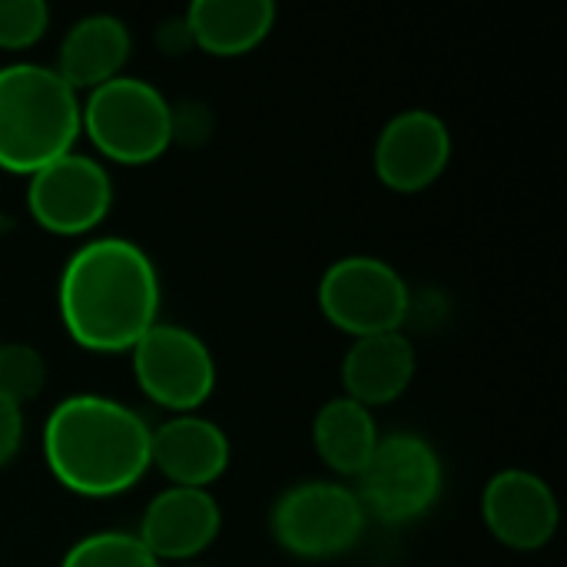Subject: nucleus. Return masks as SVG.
Returning a JSON list of instances; mask_svg holds the SVG:
<instances>
[{"instance_id": "3", "label": "nucleus", "mask_w": 567, "mask_h": 567, "mask_svg": "<svg viewBox=\"0 0 567 567\" xmlns=\"http://www.w3.org/2000/svg\"><path fill=\"white\" fill-rule=\"evenodd\" d=\"M80 136V93L43 63L0 66V169L33 176L73 153Z\"/></svg>"}, {"instance_id": "14", "label": "nucleus", "mask_w": 567, "mask_h": 567, "mask_svg": "<svg viewBox=\"0 0 567 567\" xmlns=\"http://www.w3.org/2000/svg\"><path fill=\"white\" fill-rule=\"evenodd\" d=\"M415 379V346L399 332L355 339L342 359V389L346 399L372 409L399 402Z\"/></svg>"}, {"instance_id": "21", "label": "nucleus", "mask_w": 567, "mask_h": 567, "mask_svg": "<svg viewBox=\"0 0 567 567\" xmlns=\"http://www.w3.org/2000/svg\"><path fill=\"white\" fill-rule=\"evenodd\" d=\"M23 445V409L0 395V468L17 458Z\"/></svg>"}, {"instance_id": "8", "label": "nucleus", "mask_w": 567, "mask_h": 567, "mask_svg": "<svg viewBox=\"0 0 567 567\" xmlns=\"http://www.w3.org/2000/svg\"><path fill=\"white\" fill-rule=\"evenodd\" d=\"M130 359L140 392L176 415H193L216 389V359L186 326L156 322L130 349Z\"/></svg>"}, {"instance_id": "11", "label": "nucleus", "mask_w": 567, "mask_h": 567, "mask_svg": "<svg viewBox=\"0 0 567 567\" xmlns=\"http://www.w3.org/2000/svg\"><path fill=\"white\" fill-rule=\"evenodd\" d=\"M452 159V133L432 110L395 113L372 150V169L392 193H422L435 186Z\"/></svg>"}, {"instance_id": "12", "label": "nucleus", "mask_w": 567, "mask_h": 567, "mask_svg": "<svg viewBox=\"0 0 567 567\" xmlns=\"http://www.w3.org/2000/svg\"><path fill=\"white\" fill-rule=\"evenodd\" d=\"M219 528L223 512L209 492L169 485L146 505L136 538L159 565H189L219 538Z\"/></svg>"}, {"instance_id": "13", "label": "nucleus", "mask_w": 567, "mask_h": 567, "mask_svg": "<svg viewBox=\"0 0 567 567\" xmlns=\"http://www.w3.org/2000/svg\"><path fill=\"white\" fill-rule=\"evenodd\" d=\"M229 455L226 432L196 412L173 415L150 429V468L166 475L176 488L209 492V485L226 475Z\"/></svg>"}, {"instance_id": "18", "label": "nucleus", "mask_w": 567, "mask_h": 567, "mask_svg": "<svg viewBox=\"0 0 567 567\" xmlns=\"http://www.w3.org/2000/svg\"><path fill=\"white\" fill-rule=\"evenodd\" d=\"M60 567H163L133 532H96L80 538Z\"/></svg>"}, {"instance_id": "22", "label": "nucleus", "mask_w": 567, "mask_h": 567, "mask_svg": "<svg viewBox=\"0 0 567 567\" xmlns=\"http://www.w3.org/2000/svg\"><path fill=\"white\" fill-rule=\"evenodd\" d=\"M173 567H203V565H173Z\"/></svg>"}, {"instance_id": "6", "label": "nucleus", "mask_w": 567, "mask_h": 567, "mask_svg": "<svg viewBox=\"0 0 567 567\" xmlns=\"http://www.w3.org/2000/svg\"><path fill=\"white\" fill-rule=\"evenodd\" d=\"M365 518L382 525H409L435 508L442 498L445 472L432 442L412 432L379 439L369 465L355 478Z\"/></svg>"}, {"instance_id": "4", "label": "nucleus", "mask_w": 567, "mask_h": 567, "mask_svg": "<svg viewBox=\"0 0 567 567\" xmlns=\"http://www.w3.org/2000/svg\"><path fill=\"white\" fill-rule=\"evenodd\" d=\"M80 130L110 163L146 166L173 143V106L150 80L123 73L86 93L80 103Z\"/></svg>"}, {"instance_id": "1", "label": "nucleus", "mask_w": 567, "mask_h": 567, "mask_svg": "<svg viewBox=\"0 0 567 567\" xmlns=\"http://www.w3.org/2000/svg\"><path fill=\"white\" fill-rule=\"evenodd\" d=\"M159 272L153 259L123 236L83 243L63 266L56 286L60 322L86 352H130L159 322Z\"/></svg>"}, {"instance_id": "16", "label": "nucleus", "mask_w": 567, "mask_h": 567, "mask_svg": "<svg viewBox=\"0 0 567 567\" xmlns=\"http://www.w3.org/2000/svg\"><path fill=\"white\" fill-rule=\"evenodd\" d=\"M189 47L209 56L252 53L276 27L272 0H196L183 13Z\"/></svg>"}, {"instance_id": "17", "label": "nucleus", "mask_w": 567, "mask_h": 567, "mask_svg": "<svg viewBox=\"0 0 567 567\" xmlns=\"http://www.w3.org/2000/svg\"><path fill=\"white\" fill-rule=\"evenodd\" d=\"M379 425H375V415L339 395V399H329L319 412H316V422H312V445H316V455L319 462L342 475V478H359L362 468L369 465L375 445H379Z\"/></svg>"}, {"instance_id": "5", "label": "nucleus", "mask_w": 567, "mask_h": 567, "mask_svg": "<svg viewBox=\"0 0 567 567\" xmlns=\"http://www.w3.org/2000/svg\"><path fill=\"white\" fill-rule=\"evenodd\" d=\"M365 522L355 488L342 482H299L286 488L269 512L272 542L302 561L349 555L362 542Z\"/></svg>"}, {"instance_id": "2", "label": "nucleus", "mask_w": 567, "mask_h": 567, "mask_svg": "<svg viewBox=\"0 0 567 567\" xmlns=\"http://www.w3.org/2000/svg\"><path fill=\"white\" fill-rule=\"evenodd\" d=\"M43 458L66 492L113 498L150 472V425L110 395H70L43 422Z\"/></svg>"}, {"instance_id": "20", "label": "nucleus", "mask_w": 567, "mask_h": 567, "mask_svg": "<svg viewBox=\"0 0 567 567\" xmlns=\"http://www.w3.org/2000/svg\"><path fill=\"white\" fill-rule=\"evenodd\" d=\"M50 27L43 0H0V50H27Z\"/></svg>"}, {"instance_id": "7", "label": "nucleus", "mask_w": 567, "mask_h": 567, "mask_svg": "<svg viewBox=\"0 0 567 567\" xmlns=\"http://www.w3.org/2000/svg\"><path fill=\"white\" fill-rule=\"evenodd\" d=\"M316 299L329 326L352 339L399 332L412 306L402 272L375 256H346L332 262L319 279Z\"/></svg>"}, {"instance_id": "15", "label": "nucleus", "mask_w": 567, "mask_h": 567, "mask_svg": "<svg viewBox=\"0 0 567 567\" xmlns=\"http://www.w3.org/2000/svg\"><path fill=\"white\" fill-rule=\"evenodd\" d=\"M130 50H133V37L120 17L90 13L70 23V30L63 33L53 70L76 93H93L96 86L123 76Z\"/></svg>"}, {"instance_id": "10", "label": "nucleus", "mask_w": 567, "mask_h": 567, "mask_svg": "<svg viewBox=\"0 0 567 567\" xmlns=\"http://www.w3.org/2000/svg\"><path fill=\"white\" fill-rule=\"evenodd\" d=\"M482 522L498 545L512 551H538L558 535L561 505L542 475L505 468L492 475L482 492Z\"/></svg>"}, {"instance_id": "19", "label": "nucleus", "mask_w": 567, "mask_h": 567, "mask_svg": "<svg viewBox=\"0 0 567 567\" xmlns=\"http://www.w3.org/2000/svg\"><path fill=\"white\" fill-rule=\"evenodd\" d=\"M43 385H47V362L33 346L27 342L0 346V395H7L23 409L27 402L40 399Z\"/></svg>"}, {"instance_id": "9", "label": "nucleus", "mask_w": 567, "mask_h": 567, "mask_svg": "<svg viewBox=\"0 0 567 567\" xmlns=\"http://www.w3.org/2000/svg\"><path fill=\"white\" fill-rule=\"evenodd\" d=\"M113 206L106 166L86 153H66L27 176V213L53 236H83L96 229Z\"/></svg>"}]
</instances>
